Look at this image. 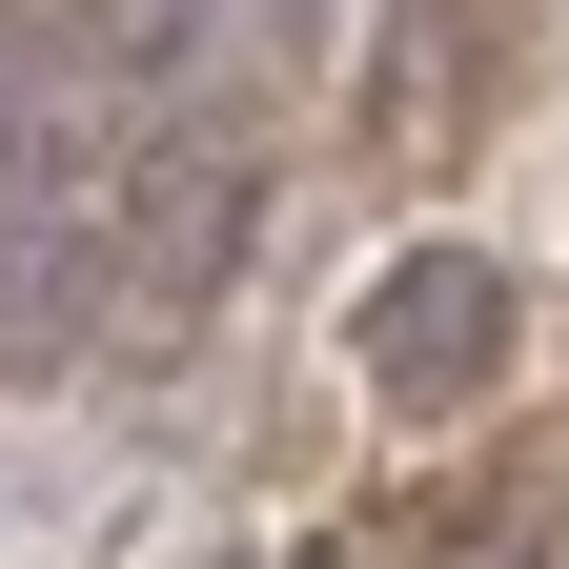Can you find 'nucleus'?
Returning <instances> with one entry per match:
<instances>
[{"mask_svg":"<svg viewBox=\"0 0 569 569\" xmlns=\"http://www.w3.org/2000/svg\"><path fill=\"white\" fill-rule=\"evenodd\" d=\"M326 21H346V0H264V41H284V61H306V41H326Z\"/></svg>","mask_w":569,"mask_h":569,"instance_id":"obj_4","label":"nucleus"},{"mask_svg":"<svg viewBox=\"0 0 569 569\" xmlns=\"http://www.w3.org/2000/svg\"><path fill=\"white\" fill-rule=\"evenodd\" d=\"M346 346H367V387H387L407 427H448V407L509 387V264H488V244H407V264L367 284Z\"/></svg>","mask_w":569,"mask_h":569,"instance_id":"obj_1","label":"nucleus"},{"mask_svg":"<svg viewBox=\"0 0 569 569\" xmlns=\"http://www.w3.org/2000/svg\"><path fill=\"white\" fill-rule=\"evenodd\" d=\"M468 569H529V549H468Z\"/></svg>","mask_w":569,"mask_h":569,"instance_id":"obj_5","label":"nucleus"},{"mask_svg":"<svg viewBox=\"0 0 569 569\" xmlns=\"http://www.w3.org/2000/svg\"><path fill=\"white\" fill-rule=\"evenodd\" d=\"M244 224H264L244 122H163V142H142V183H122V284H142V306H203V284L244 264Z\"/></svg>","mask_w":569,"mask_h":569,"instance_id":"obj_2","label":"nucleus"},{"mask_svg":"<svg viewBox=\"0 0 569 569\" xmlns=\"http://www.w3.org/2000/svg\"><path fill=\"white\" fill-rule=\"evenodd\" d=\"M142 306L122 284V224L102 203H41V224H0V387H61V367H102V326Z\"/></svg>","mask_w":569,"mask_h":569,"instance_id":"obj_3","label":"nucleus"}]
</instances>
